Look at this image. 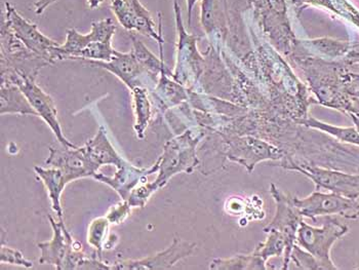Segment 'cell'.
Returning a JSON list of instances; mask_svg holds the SVG:
<instances>
[{
	"label": "cell",
	"instance_id": "cell-1",
	"mask_svg": "<svg viewBox=\"0 0 359 270\" xmlns=\"http://www.w3.org/2000/svg\"><path fill=\"white\" fill-rule=\"evenodd\" d=\"M115 31L116 26L110 18L93 22L92 30L88 34H81L74 28L68 29L65 43L53 48L50 62L54 64L69 59L110 61L116 53L111 43Z\"/></svg>",
	"mask_w": 359,
	"mask_h": 270
},
{
	"label": "cell",
	"instance_id": "cell-2",
	"mask_svg": "<svg viewBox=\"0 0 359 270\" xmlns=\"http://www.w3.org/2000/svg\"><path fill=\"white\" fill-rule=\"evenodd\" d=\"M205 136V133L187 130L183 134L168 141L163 152L159 157V171L155 182L159 187H165L168 181L179 173H192L198 165L197 144Z\"/></svg>",
	"mask_w": 359,
	"mask_h": 270
},
{
	"label": "cell",
	"instance_id": "cell-3",
	"mask_svg": "<svg viewBox=\"0 0 359 270\" xmlns=\"http://www.w3.org/2000/svg\"><path fill=\"white\" fill-rule=\"evenodd\" d=\"M348 232V227L331 216L321 227H312L303 220L297 232L296 243L318 260L320 269L336 270L339 267L332 259V245Z\"/></svg>",
	"mask_w": 359,
	"mask_h": 270
},
{
	"label": "cell",
	"instance_id": "cell-4",
	"mask_svg": "<svg viewBox=\"0 0 359 270\" xmlns=\"http://www.w3.org/2000/svg\"><path fill=\"white\" fill-rule=\"evenodd\" d=\"M1 83H13L19 86L35 112L39 114V117L43 119L44 123L53 130L60 144L67 147H77L64 136L57 119V110L54 100L41 86H37L36 77L15 72H1Z\"/></svg>",
	"mask_w": 359,
	"mask_h": 270
},
{
	"label": "cell",
	"instance_id": "cell-5",
	"mask_svg": "<svg viewBox=\"0 0 359 270\" xmlns=\"http://www.w3.org/2000/svg\"><path fill=\"white\" fill-rule=\"evenodd\" d=\"M48 219L53 228V238L48 242L37 243L41 251L39 263L54 265L60 270L77 269L79 261L86 256L83 245L73 240L64 220L55 221L50 215Z\"/></svg>",
	"mask_w": 359,
	"mask_h": 270
},
{
	"label": "cell",
	"instance_id": "cell-6",
	"mask_svg": "<svg viewBox=\"0 0 359 270\" xmlns=\"http://www.w3.org/2000/svg\"><path fill=\"white\" fill-rule=\"evenodd\" d=\"M281 167L305 175L314 183L318 191L321 189L327 190L345 198H359V174L325 169L309 163H294L292 159L283 161Z\"/></svg>",
	"mask_w": 359,
	"mask_h": 270
},
{
	"label": "cell",
	"instance_id": "cell-7",
	"mask_svg": "<svg viewBox=\"0 0 359 270\" xmlns=\"http://www.w3.org/2000/svg\"><path fill=\"white\" fill-rule=\"evenodd\" d=\"M294 203L303 217L316 220L318 217L337 216L350 220L359 218V201L345 198L334 192H321L316 190L307 198L294 196Z\"/></svg>",
	"mask_w": 359,
	"mask_h": 270
},
{
	"label": "cell",
	"instance_id": "cell-8",
	"mask_svg": "<svg viewBox=\"0 0 359 270\" xmlns=\"http://www.w3.org/2000/svg\"><path fill=\"white\" fill-rule=\"evenodd\" d=\"M4 12L6 17L2 18V21L10 28L13 34L21 41L26 48L39 57L52 64L50 62V54L53 48L60 46L57 41H53L50 37L46 36L43 33L39 31L36 24L31 23L26 20L17 10L10 4H4Z\"/></svg>",
	"mask_w": 359,
	"mask_h": 270
},
{
	"label": "cell",
	"instance_id": "cell-9",
	"mask_svg": "<svg viewBox=\"0 0 359 270\" xmlns=\"http://www.w3.org/2000/svg\"><path fill=\"white\" fill-rule=\"evenodd\" d=\"M227 157L252 173L257 163L265 161H278L285 154L272 144L255 137H230L226 139Z\"/></svg>",
	"mask_w": 359,
	"mask_h": 270
},
{
	"label": "cell",
	"instance_id": "cell-10",
	"mask_svg": "<svg viewBox=\"0 0 359 270\" xmlns=\"http://www.w3.org/2000/svg\"><path fill=\"white\" fill-rule=\"evenodd\" d=\"M111 8L119 24L126 30L137 31L144 36L154 39L158 44H163L161 14H158L159 26L157 32L151 14L140 0H111Z\"/></svg>",
	"mask_w": 359,
	"mask_h": 270
},
{
	"label": "cell",
	"instance_id": "cell-11",
	"mask_svg": "<svg viewBox=\"0 0 359 270\" xmlns=\"http://www.w3.org/2000/svg\"><path fill=\"white\" fill-rule=\"evenodd\" d=\"M46 165L61 170L68 184L81 178H94L99 170L90 161L86 146L83 147H50V156Z\"/></svg>",
	"mask_w": 359,
	"mask_h": 270
},
{
	"label": "cell",
	"instance_id": "cell-12",
	"mask_svg": "<svg viewBox=\"0 0 359 270\" xmlns=\"http://www.w3.org/2000/svg\"><path fill=\"white\" fill-rule=\"evenodd\" d=\"M84 61L112 73L115 76L118 77L130 90H134L137 86L148 88L149 86L153 85L155 88L158 83L141 65L133 50L130 53H121L116 50L114 57L108 62L92 61V60H84Z\"/></svg>",
	"mask_w": 359,
	"mask_h": 270
},
{
	"label": "cell",
	"instance_id": "cell-13",
	"mask_svg": "<svg viewBox=\"0 0 359 270\" xmlns=\"http://www.w3.org/2000/svg\"><path fill=\"white\" fill-rule=\"evenodd\" d=\"M196 243L175 238L172 245L163 251L140 260H119L111 265L118 270L172 269L179 261L194 254Z\"/></svg>",
	"mask_w": 359,
	"mask_h": 270
},
{
	"label": "cell",
	"instance_id": "cell-14",
	"mask_svg": "<svg viewBox=\"0 0 359 270\" xmlns=\"http://www.w3.org/2000/svg\"><path fill=\"white\" fill-rule=\"evenodd\" d=\"M270 194L276 201V215L273 220L264 227V231L276 229L283 232L290 245H296L297 232L302 223L303 215L294 203V196L285 194L276 185L270 186Z\"/></svg>",
	"mask_w": 359,
	"mask_h": 270
},
{
	"label": "cell",
	"instance_id": "cell-15",
	"mask_svg": "<svg viewBox=\"0 0 359 270\" xmlns=\"http://www.w3.org/2000/svg\"><path fill=\"white\" fill-rule=\"evenodd\" d=\"M114 176H105L104 174L97 173L95 180L107 184L118 194L121 199L126 201L130 191L144 181H148V176L159 171V161H157L150 168H137L125 161L119 167L116 168Z\"/></svg>",
	"mask_w": 359,
	"mask_h": 270
},
{
	"label": "cell",
	"instance_id": "cell-16",
	"mask_svg": "<svg viewBox=\"0 0 359 270\" xmlns=\"http://www.w3.org/2000/svg\"><path fill=\"white\" fill-rule=\"evenodd\" d=\"M84 146L90 161L97 170L103 166H114L117 168L125 161L113 147L104 127H100L96 136L88 140Z\"/></svg>",
	"mask_w": 359,
	"mask_h": 270
},
{
	"label": "cell",
	"instance_id": "cell-17",
	"mask_svg": "<svg viewBox=\"0 0 359 270\" xmlns=\"http://www.w3.org/2000/svg\"><path fill=\"white\" fill-rule=\"evenodd\" d=\"M35 173L37 177L42 181L46 190H48V198L52 203V209L57 214L59 220H63V209H62L61 196L64 189L68 185L65 175L57 168H48L44 169L41 167H35Z\"/></svg>",
	"mask_w": 359,
	"mask_h": 270
},
{
	"label": "cell",
	"instance_id": "cell-18",
	"mask_svg": "<svg viewBox=\"0 0 359 270\" xmlns=\"http://www.w3.org/2000/svg\"><path fill=\"white\" fill-rule=\"evenodd\" d=\"M0 99H1V114L32 115L39 116L34 108L28 101L19 86L13 83H1L0 88Z\"/></svg>",
	"mask_w": 359,
	"mask_h": 270
},
{
	"label": "cell",
	"instance_id": "cell-19",
	"mask_svg": "<svg viewBox=\"0 0 359 270\" xmlns=\"http://www.w3.org/2000/svg\"><path fill=\"white\" fill-rule=\"evenodd\" d=\"M266 261L258 245L250 254H239L230 258H217L210 262V269L216 270H265Z\"/></svg>",
	"mask_w": 359,
	"mask_h": 270
},
{
	"label": "cell",
	"instance_id": "cell-20",
	"mask_svg": "<svg viewBox=\"0 0 359 270\" xmlns=\"http://www.w3.org/2000/svg\"><path fill=\"white\" fill-rule=\"evenodd\" d=\"M132 95L134 101L135 133L137 138L143 139L145 137L146 128L152 119L151 100L148 94V88L144 86L135 88L132 90Z\"/></svg>",
	"mask_w": 359,
	"mask_h": 270
},
{
	"label": "cell",
	"instance_id": "cell-21",
	"mask_svg": "<svg viewBox=\"0 0 359 270\" xmlns=\"http://www.w3.org/2000/svg\"><path fill=\"white\" fill-rule=\"evenodd\" d=\"M298 123H302L306 127L325 133V134L330 135L332 138L336 139L339 142L350 144V145L359 147V133L355 127H338V126L323 123V121H318V119H314V117L298 121Z\"/></svg>",
	"mask_w": 359,
	"mask_h": 270
},
{
	"label": "cell",
	"instance_id": "cell-22",
	"mask_svg": "<svg viewBox=\"0 0 359 270\" xmlns=\"http://www.w3.org/2000/svg\"><path fill=\"white\" fill-rule=\"evenodd\" d=\"M153 95H155V98L161 102V106L166 108L187 99L185 90L178 83H174L168 79L165 65L161 73V79H158V83L153 90Z\"/></svg>",
	"mask_w": 359,
	"mask_h": 270
},
{
	"label": "cell",
	"instance_id": "cell-23",
	"mask_svg": "<svg viewBox=\"0 0 359 270\" xmlns=\"http://www.w3.org/2000/svg\"><path fill=\"white\" fill-rule=\"evenodd\" d=\"M132 39L133 44H134V52L135 56L137 60L141 63V65L147 70L148 73L155 79L158 81V75H161L163 72V67H165V61H163V44H159V50H161V60L154 54H152L147 46H145L139 39H137L134 34L130 35Z\"/></svg>",
	"mask_w": 359,
	"mask_h": 270
},
{
	"label": "cell",
	"instance_id": "cell-24",
	"mask_svg": "<svg viewBox=\"0 0 359 270\" xmlns=\"http://www.w3.org/2000/svg\"><path fill=\"white\" fill-rule=\"evenodd\" d=\"M110 222L106 216L99 217L90 222L88 229V243L94 248L97 258L102 260V254L109 238Z\"/></svg>",
	"mask_w": 359,
	"mask_h": 270
},
{
	"label": "cell",
	"instance_id": "cell-25",
	"mask_svg": "<svg viewBox=\"0 0 359 270\" xmlns=\"http://www.w3.org/2000/svg\"><path fill=\"white\" fill-rule=\"evenodd\" d=\"M159 189H161V187L157 185L155 181H153V182L144 181L130 191L126 201L132 208H144L153 194L158 191Z\"/></svg>",
	"mask_w": 359,
	"mask_h": 270
},
{
	"label": "cell",
	"instance_id": "cell-26",
	"mask_svg": "<svg viewBox=\"0 0 359 270\" xmlns=\"http://www.w3.org/2000/svg\"><path fill=\"white\" fill-rule=\"evenodd\" d=\"M290 261L294 263L296 269H320L318 260L311 254L303 250L300 245H294L292 249Z\"/></svg>",
	"mask_w": 359,
	"mask_h": 270
},
{
	"label": "cell",
	"instance_id": "cell-27",
	"mask_svg": "<svg viewBox=\"0 0 359 270\" xmlns=\"http://www.w3.org/2000/svg\"><path fill=\"white\" fill-rule=\"evenodd\" d=\"M0 262L23 266L25 269H32L33 267L32 261L26 259L19 250L13 249V248L4 245H1V249H0Z\"/></svg>",
	"mask_w": 359,
	"mask_h": 270
},
{
	"label": "cell",
	"instance_id": "cell-28",
	"mask_svg": "<svg viewBox=\"0 0 359 270\" xmlns=\"http://www.w3.org/2000/svg\"><path fill=\"white\" fill-rule=\"evenodd\" d=\"M130 212H132V207L130 203L128 201L121 199V201L110 208L109 211L106 214V218L109 220L110 224L119 225L125 222L130 216Z\"/></svg>",
	"mask_w": 359,
	"mask_h": 270
},
{
	"label": "cell",
	"instance_id": "cell-29",
	"mask_svg": "<svg viewBox=\"0 0 359 270\" xmlns=\"http://www.w3.org/2000/svg\"><path fill=\"white\" fill-rule=\"evenodd\" d=\"M55 1H57V0H37L34 4L35 13H36L37 15L43 14L44 11H46L48 6L54 4Z\"/></svg>",
	"mask_w": 359,
	"mask_h": 270
},
{
	"label": "cell",
	"instance_id": "cell-30",
	"mask_svg": "<svg viewBox=\"0 0 359 270\" xmlns=\"http://www.w3.org/2000/svg\"><path fill=\"white\" fill-rule=\"evenodd\" d=\"M197 0H187V10H188V24H191L192 11Z\"/></svg>",
	"mask_w": 359,
	"mask_h": 270
},
{
	"label": "cell",
	"instance_id": "cell-31",
	"mask_svg": "<svg viewBox=\"0 0 359 270\" xmlns=\"http://www.w3.org/2000/svg\"><path fill=\"white\" fill-rule=\"evenodd\" d=\"M105 0H88V8L90 10H95V8H99Z\"/></svg>",
	"mask_w": 359,
	"mask_h": 270
},
{
	"label": "cell",
	"instance_id": "cell-32",
	"mask_svg": "<svg viewBox=\"0 0 359 270\" xmlns=\"http://www.w3.org/2000/svg\"><path fill=\"white\" fill-rule=\"evenodd\" d=\"M350 117H351L352 121H353L354 127L356 128V130H358L359 133V119L358 116H355L354 114H349Z\"/></svg>",
	"mask_w": 359,
	"mask_h": 270
},
{
	"label": "cell",
	"instance_id": "cell-33",
	"mask_svg": "<svg viewBox=\"0 0 359 270\" xmlns=\"http://www.w3.org/2000/svg\"><path fill=\"white\" fill-rule=\"evenodd\" d=\"M352 96L355 97V98L359 99V88L358 90H354L353 93H352Z\"/></svg>",
	"mask_w": 359,
	"mask_h": 270
}]
</instances>
